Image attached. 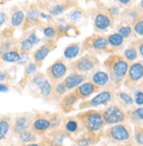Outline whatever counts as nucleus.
I'll return each mask as SVG.
<instances>
[{"label": "nucleus", "mask_w": 143, "mask_h": 146, "mask_svg": "<svg viewBox=\"0 0 143 146\" xmlns=\"http://www.w3.org/2000/svg\"><path fill=\"white\" fill-rule=\"evenodd\" d=\"M5 74L2 72H0V82L5 81Z\"/></svg>", "instance_id": "46"}, {"label": "nucleus", "mask_w": 143, "mask_h": 146, "mask_svg": "<svg viewBox=\"0 0 143 146\" xmlns=\"http://www.w3.org/2000/svg\"><path fill=\"white\" fill-rule=\"evenodd\" d=\"M24 19V13L21 11H18L13 13V15L11 17V25L13 26H18L19 25Z\"/></svg>", "instance_id": "21"}, {"label": "nucleus", "mask_w": 143, "mask_h": 146, "mask_svg": "<svg viewBox=\"0 0 143 146\" xmlns=\"http://www.w3.org/2000/svg\"><path fill=\"white\" fill-rule=\"evenodd\" d=\"M137 142L140 144H143V132H139L136 136Z\"/></svg>", "instance_id": "41"}, {"label": "nucleus", "mask_w": 143, "mask_h": 146, "mask_svg": "<svg viewBox=\"0 0 143 146\" xmlns=\"http://www.w3.org/2000/svg\"><path fill=\"white\" fill-rule=\"evenodd\" d=\"M66 90H67V88H66V87H65L64 83H59L55 88V92H56V94L58 96H61V95L64 94Z\"/></svg>", "instance_id": "34"}, {"label": "nucleus", "mask_w": 143, "mask_h": 146, "mask_svg": "<svg viewBox=\"0 0 143 146\" xmlns=\"http://www.w3.org/2000/svg\"><path fill=\"white\" fill-rule=\"evenodd\" d=\"M125 56H126V59L129 60H135L136 57H137L136 51H135L134 49H132V48L127 49V50H126V52H125Z\"/></svg>", "instance_id": "26"}, {"label": "nucleus", "mask_w": 143, "mask_h": 146, "mask_svg": "<svg viewBox=\"0 0 143 146\" xmlns=\"http://www.w3.org/2000/svg\"><path fill=\"white\" fill-rule=\"evenodd\" d=\"M20 139L24 143H29L32 140H33V136L30 133V132L24 130L20 133Z\"/></svg>", "instance_id": "25"}, {"label": "nucleus", "mask_w": 143, "mask_h": 146, "mask_svg": "<svg viewBox=\"0 0 143 146\" xmlns=\"http://www.w3.org/2000/svg\"><path fill=\"white\" fill-rule=\"evenodd\" d=\"M44 34L47 38H54L55 36V30L52 27H47L44 30Z\"/></svg>", "instance_id": "36"}, {"label": "nucleus", "mask_w": 143, "mask_h": 146, "mask_svg": "<svg viewBox=\"0 0 143 146\" xmlns=\"http://www.w3.org/2000/svg\"><path fill=\"white\" fill-rule=\"evenodd\" d=\"M48 52H49V49L47 48V46H42L40 49L37 50V52H35V54H34V58L38 61H41L47 57V55L48 54Z\"/></svg>", "instance_id": "20"}, {"label": "nucleus", "mask_w": 143, "mask_h": 146, "mask_svg": "<svg viewBox=\"0 0 143 146\" xmlns=\"http://www.w3.org/2000/svg\"><path fill=\"white\" fill-rule=\"evenodd\" d=\"M135 114H136V115H137L140 119L143 120V108L137 109L136 111H135Z\"/></svg>", "instance_id": "40"}, {"label": "nucleus", "mask_w": 143, "mask_h": 146, "mask_svg": "<svg viewBox=\"0 0 143 146\" xmlns=\"http://www.w3.org/2000/svg\"><path fill=\"white\" fill-rule=\"evenodd\" d=\"M86 80V77L84 74H78V73H75L69 74L66 79L64 80V85L66 87L67 90H72L76 88V87H78L80 84H82Z\"/></svg>", "instance_id": "6"}, {"label": "nucleus", "mask_w": 143, "mask_h": 146, "mask_svg": "<svg viewBox=\"0 0 143 146\" xmlns=\"http://www.w3.org/2000/svg\"><path fill=\"white\" fill-rule=\"evenodd\" d=\"M9 130V123L6 121H0V139L5 137Z\"/></svg>", "instance_id": "24"}, {"label": "nucleus", "mask_w": 143, "mask_h": 146, "mask_svg": "<svg viewBox=\"0 0 143 146\" xmlns=\"http://www.w3.org/2000/svg\"><path fill=\"white\" fill-rule=\"evenodd\" d=\"M28 39L33 44V45H35V44H37V43H39V41H40V39H39V38L33 33V34H32V35H30L29 36V38H28Z\"/></svg>", "instance_id": "37"}, {"label": "nucleus", "mask_w": 143, "mask_h": 146, "mask_svg": "<svg viewBox=\"0 0 143 146\" xmlns=\"http://www.w3.org/2000/svg\"><path fill=\"white\" fill-rule=\"evenodd\" d=\"M27 70L28 73H33V72L36 70V66H35L33 63H30V64L27 66Z\"/></svg>", "instance_id": "39"}, {"label": "nucleus", "mask_w": 143, "mask_h": 146, "mask_svg": "<svg viewBox=\"0 0 143 146\" xmlns=\"http://www.w3.org/2000/svg\"><path fill=\"white\" fill-rule=\"evenodd\" d=\"M118 1H119L120 3L123 4V5H128V4L130 3V1H131V0H118Z\"/></svg>", "instance_id": "45"}, {"label": "nucleus", "mask_w": 143, "mask_h": 146, "mask_svg": "<svg viewBox=\"0 0 143 146\" xmlns=\"http://www.w3.org/2000/svg\"><path fill=\"white\" fill-rule=\"evenodd\" d=\"M128 68V65L125 60H118L116 63H114L112 69L114 72V74L118 77H122L126 74Z\"/></svg>", "instance_id": "12"}, {"label": "nucleus", "mask_w": 143, "mask_h": 146, "mask_svg": "<svg viewBox=\"0 0 143 146\" xmlns=\"http://www.w3.org/2000/svg\"><path fill=\"white\" fill-rule=\"evenodd\" d=\"M80 51V46L78 43H73L69 45L64 51V56L67 59H74L77 56Z\"/></svg>", "instance_id": "15"}, {"label": "nucleus", "mask_w": 143, "mask_h": 146, "mask_svg": "<svg viewBox=\"0 0 143 146\" xmlns=\"http://www.w3.org/2000/svg\"><path fill=\"white\" fill-rule=\"evenodd\" d=\"M134 30L138 34L143 35V20H139L135 25H134Z\"/></svg>", "instance_id": "33"}, {"label": "nucleus", "mask_w": 143, "mask_h": 146, "mask_svg": "<svg viewBox=\"0 0 143 146\" xmlns=\"http://www.w3.org/2000/svg\"><path fill=\"white\" fill-rule=\"evenodd\" d=\"M41 16L42 18H44V19H50V17H49V16H47V15L44 14V13H41Z\"/></svg>", "instance_id": "47"}, {"label": "nucleus", "mask_w": 143, "mask_h": 146, "mask_svg": "<svg viewBox=\"0 0 143 146\" xmlns=\"http://www.w3.org/2000/svg\"><path fill=\"white\" fill-rule=\"evenodd\" d=\"M5 21V13L0 12V26L4 24Z\"/></svg>", "instance_id": "43"}, {"label": "nucleus", "mask_w": 143, "mask_h": 146, "mask_svg": "<svg viewBox=\"0 0 143 146\" xmlns=\"http://www.w3.org/2000/svg\"><path fill=\"white\" fill-rule=\"evenodd\" d=\"M78 100L79 98L76 96V95L73 91L72 93H69L68 96H66L63 98L61 102V107L65 111H69L74 108L76 102Z\"/></svg>", "instance_id": "9"}, {"label": "nucleus", "mask_w": 143, "mask_h": 146, "mask_svg": "<svg viewBox=\"0 0 143 146\" xmlns=\"http://www.w3.org/2000/svg\"><path fill=\"white\" fill-rule=\"evenodd\" d=\"M98 86H97L93 82H84L80 84L78 87H76V88H75L74 90V93L79 99H85L90 95H92L98 89Z\"/></svg>", "instance_id": "5"}, {"label": "nucleus", "mask_w": 143, "mask_h": 146, "mask_svg": "<svg viewBox=\"0 0 143 146\" xmlns=\"http://www.w3.org/2000/svg\"><path fill=\"white\" fill-rule=\"evenodd\" d=\"M63 11H64V7L61 5H57L51 9V13L53 15H59Z\"/></svg>", "instance_id": "31"}, {"label": "nucleus", "mask_w": 143, "mask_h": 146, "mask_svg": "<svg viewBox=\"0 0 143 146\" xmlns=\"http://www.w3.org/2000/svg\"><path fill=\"white\" fill-rule=\"evenodd\" d=\"M77 145H90V142L87 139H80L77 142Z\"/></svg>", "instance_id": "42"}, {"label": "nucleus", "mask_w": 143, "mask_h": 146, "mask_svg": "<svg viewBox=\"0 0 143 146\" xmlns=\"http://www.w3.org/2000/svg\"><path fill=\"white\" fill-rule=\"evenodd\" d=\"M40 89H41V94L44 96H47L50 95L51 93V86L49 84V82L47 81H44L41 85H40Z\"/></svg>", "instance_id": "23"}, {"label": "nucleus", "mask_w": 143, "mask_h": 146, "mask_svg": "<svg viewBox=\"0 0 143 146\" xmlns=\"http://www.w3.org/2000/svg\"><path fill=\"white\" fill-rule=\"evenodd\" d=\"M89 43H88V46L90 47V48H94L96 50H101V49H105L107 47V45H108V41L105 38L103 37H98V38H95L94 39H92L90 38H87V40Z\"/></svg>", "instance_id": "10"}, {"label": "nucleus", "mask_w": 143, "mask_h": 146, "mask_svg": "<svg viewBox=\"0 0 143 146\" xmlns=\"http://www.w3.org/2000/svg\"><path fill=\"white\" fill-rule=\"evenodd\" d=\"M111 25V21L110 19L105 15L102 14V13H99L98 14L95 18V26L99 29V30H105L107 27H109Z\"/></svg>", "instance_id": "11"}, {"label": "nucleus", "mask_w": 143, "mask_h": 146, "mask_svg": "<svg viewBox=\"0 0 143 146\" xmlns=\"http://www.w3.org/2000/svg\"><path fill=\"white\" fill-rule=\"evenodd\" d=\"M97 59L92 57V55H84L82 58L78 59L77 60L74 61L71 66L73 67V70H76L77 72H89L92 70L97 64Z\"/></svg>", "instance_id": "2"}, {"label": "nucleus", "mask_w": 143, "mask_h": 146, "mask_svg": "<svg viewBox=\"0 0 143 146\" xmlns=\"http://www.w3.org/2000/svg\"><path fill=\"white\" fill-rule=\"evenodd\" d=\"M80 121L76 118L73 119H69V120L65 123V129H66L69 133H76V132L79 129V124H80Z\"/></svg>", "instance_id": "17"}, {"label": "nucleus", "mask_w": 143, "mask_h": 146, "mask_svg": "<svg viewBox=\"0 0 143 146\" xmlns=\"http://www.w3.org/2000/svg\"><path fill=\"white\" fill-rule=\"evenodd\" d=\"M111 137L117 141H125L129 138V132L123 125H116L110 129Z\"/></svg>", "instance_id": "7"}, {"label": "nucleus", "mask_w": 143, "mask_h": 146, "mask_svg": "<svg viewBox=\"0 0 143 146\" xmlns=\"http://www.w3.org/2000/svg\"><path fill=\"white\" fill-rule=\"evenodd\" d=\"M132 33V30L131 28L129 27V26H123L121 27L120 30H119V33L123 37V38H126V37H128L130 34Z\"/></svg>", "instance_id": "28"}, {"label": "nucleus", "mask_w": 143, "mask_h": 146, "mask_svg": "<svg viewBox=\"0 0 143 146\" xmlns=\"http://www.w3.org/2000/svg\"><path fill=\"white\" fill-rule=\"evenodd\" d=\"M39 17V12L37 10L35 9H32L28 11L27 13V20L29 22H33V21H35Z\"/></svg>", "instance_id": "27"}, {"label": "nucleus", "mask_w": 143, "mask_h": 146, "mask_svg": "<svg viewBox=\"0 0 143 146\" xmlns=\"http://www.w3.org/2000/svg\"><path fill=\"white\" fill-rule=\"evenodd\" d=\"M76 118L80 121L81 124L90 132L101 129L105 123L103 115L95 110H88L80 113L76 115Z\"/></svg>", "instance_id": "1"}, {"label": "nucleus", "mask_w": 143, "mask_h": 146, "mask_svg": "<svg viewBox=\"0 0 143 146\" xmlns=\"http://www.w3.org/2000/svg\"><path fill=\"white\" fill-rule=\"evenodd\" d=\"M122 42H123V37L120 33H114L111 35L108 38V43L114 46L121 45Z\"/></svg>", "instance_id": "22"}, {"label": "nucleus", "mask_w": 143, "mask_h": 146, "mask_svg": "<svg viewBox=\"0 0 143 146\" xmlns=\"http://www.w3.org/2000/svg\"><path fill=\"white\" fill-rule=\"evenodd\" d=\"M120 97L122 101H124V102H126V104H129V105H131L133 104L134 101L132 99V97L128 96L127 94H126V93H120Z\"/></svg>", "instance_id": "30"}, {"label": "nucleus", "mask_w": 143, "mask_h": 146, "mask_svg": "<svg viewBox=\"0 0 143 146\" xmlns=\"http://www.w3.org/2000/svg\"><path fill=\"white\" fill-rule=\"evenodd\" d=\"M129 74L132 80L137 81L143 76V66L140 63L134 64L129 70Z\"/></svg>", "instance_id": "14"}, {"label": "nucleus", "mask_w": 143, "mask_h": 146, "mask_svg": "<svg viewBox=\"0 0 143 146\" xmlns=\"http://www.w3.org/2000/svg\"><path fill=\"white\" fill-rule=\"evenodd\" d=\"M111 98H112V94L109 91L101 92L100 94H98V96L93 97L90 101L85 102L83 104L81 103L79 106V109L84 110V109L92 108V107H98V106H99V105L107 103L111 100Z\"/></svg>", "instance_id": "3"}, {"label": "nucleus", "mask_w": 143, "mask_h": 146, "mask_svg": "<svg viewBox=\"0 0 143 146\" xmlns=\"http://www.w3.org/2000/svg\"><path fill=\"white\" fill-rule=\"evenodd\" d=\"M29 125V120L25 117H21L19 119H18L17 122L14 124L13 127V130L16 132V133H21L22 131L25 130L27 129Z\"/></svg>", "instance_id": "16"}, {"label": "nucleus", "mask_w": 143, "mask_h": 146, "mask_svg": "<svg viewBox=\"0 0 143 146\" xmlns=\"http://www.w3.org/2000/svg\"><path fill=\"white\" fill-rule=\"evenodd\" d=\"M33 44L29 40V39L27 38V39H25V40H24L23 42H22V45H21V49L23 50V51H28V50H30L32 47H33Z\"/></svg>", "instance_id": "32"}, {"label": "nucleus", "mask_w": 143, "mask_h": 146, "mask_svg": "<svg viewBox=\"0 0 143 146\" xmlns=\"http://www.w3.org/2000/svg\"><path fill=\"white\" fill-rule=\"evenodd\" d=\"M134 100H135V102H136L138 105H142V104H143V93L140 92V91L135 93Z\"/></svg>", "instance_id": "35"}, {"label": "nucleus", "mask_w": 143, "mask_h": 146, "mask_svg": "<svg viewBox=\"0 0 143 146\" xmlns=\"http://www.w3.org/2000/svg\"><path fill=\"white\" fill-rule=\"evenodd\" d=\"M51 125V123L46 119H38L33 123V128L39 131H44L47 130Z\"/></svg>", "instance_id": "18"}, {"label": "nucleus", "mask_w": 143, "mask_h": 146, "mask_svg": "<svg viewBox=\"0 0 143 146\" xmlns=\"http://www.w3.org/2000/svg\"><path fill=\"white\" fill-rule=\"evenodd\" d=\"M82 13L80 11H73L70 15H69V19L72 22H76L77 20H79V19L81 18Z\"/></svg>", "instance_id": "29"}, {"label": "nucleus", "mask_w": 143, "mask_h": 146, "mask_svg": "<svg viewBox=\"0 0 143 146\" xmlns=\"http://www.w3.org/2000/svg\"><path fill=\"white\" fill-rule=\"evenodd\" d=\"M43 82H44V79L41 76H36L33 80V82L38 86H40Z\"/></svg>", "instance_id": "38"}, {"label": "nucleus", "mask_w": 143, "mask_h": 146, "mask_svg": "<svg viewBox=\"0 0 143 146\" xmlns=\"http://www.w3.org/2000/svg\"><path fill=\"white\" fill-rule=\"evenodd\" d=\"M19 54L14 51L6 52L3 55V60L6 62H16L19 60Z\"/></svg>", "instance_id": "19"}, {"label": "nucleus", "mask_w": 143, "mask_h": 146, "mask_svg": "<svg viewBox=\"0 0 143 146\" xmlns=\"http://www.w3.org/2000/svg\"><path fill=\"white\" fill-rule=\"evenodd\" d=\"M109 81V76L106 73L98 71L95 73L92 76V82L97 86H105Z\"/></svg>", "instance_id": "13"}, {"label": "nucleus", "mask_w": 143, "mask_h": 146, "mask_svg": "<svg viewBox=\"0 0 143 146\" xmlns=\"http://www.w3.org/2000/svg\"><path fill=\"white\" fill-rule=\"evenodd\" d=\"M140 52L141 54V55H143V44L140 46Z\"/></svg>", "instance_id": "48"}, {"label": "nucleus", "mask_w": 143, "mask_h": 146, "mask_svg": "<svg viewBox=\"0 0 143 146\" xmlns=\"http://www.w3.org/2000/svg\"><path fill=\"white\" fill-rule=\"evenodd\" d=\"M8 91V88L4 85V84H0V92H7Z\"/></svg>", "instance_id": "44"}, {"label": "nucleus", "mask_w": 143, "mask_h": 146, "mask_svg": "<svg viewBox=\"0 0 143 146\" xmlns=\"http://www.w3.org/2000/svg\"><path fill=\"white\" fill-rule=\"evenodd\" d=\"M67 73V67L63 62L57 61L50 68V74L54 79H61Z\"/></svg>", "instance_id": "8"}, {"label": "nucleus", "mask_w": 143, "mask_h": 146, "mask_svg": "<svg viewBox=\"0 0 143 146\" xmlns=\"http://www.w3.org/2000/svg\"><path fill=\"white\" fill-rule=\"evenodd\" d=\"M140 6H141V8L143 9V0H141V2H140Z\"/></svg>", "instance_id": "49"}, {"label": "nucleus", "mask_w": 143, "mask_h": 146, "mask_svg": "<svg viewBox=\"0 0 143 146\" xmlns=\"http://www.w3.org/2000/svg\"><path fill=\"white\" fill-rule=\"evenodd\" d=\"M104 120L106 123H117L124 120L125 114L118 107H110L103 113Z\"/></svg>", "instance_id": "4"}]
</instances>
